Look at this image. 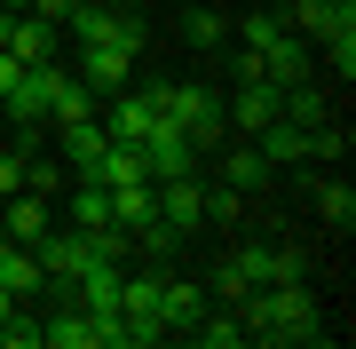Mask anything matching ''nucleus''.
Masks as SVG:
<instances>
[{
	"label": "nucleus",
	"instance_id": "f257e3e1",
	"mask_svg": "<svg viewBox=\"0 0 356 349\" xmlns=\"http://www.w3.org/2000/svg\"><path fill=\"white\" fill-rule=\"evenodd\" d=\"M238 318H245V349H325V310L301 278H269V286H245L238 294Z\"/></svg>",
	"mask_w": 356,
	"mask_h": 349
},
{
	"label": "nucleus",
	"instance_id": "f03ea898",
	"mask_svg": "<svg viewBox=\"0 0 356 349\" xmlns=\"http://www.w3.org/2000/svg\"><path fill=\"white\" fill-rule=\"evenodd\" d=\"M159 104H166V119H175L182 135H191V151H198V159L229 143V119H222V95H214V88H198V79H166Z\"/></svg>",
	"mask_w": 356,
	"mask_h": 349
},
{
	"label": "nucleus",
	"instance_id": "7ed1b4c3",
	"mask_svg": "<svg viewBox=\"0 0 356 349\" xmlns=\"http://www.w3.org/2000/svg\"><path fill=\"white\" fill-rule=\"evenodd\" d=\"M269 278H301V262H293V246H238V254L214 270L206 286V302H238L245 286H269Z\"/></svg>",
	"mask_w": 356,
	"mask_h": 349
},
{
	"label": "nucleus",
	"instance_id": "20e7f679",
	"mask_svg": "<svg viewBox=\"0 0 356 349\" xmlns=\"http://www.w3.org/2000/svg\"><path fill=\"white\" fill-rule=\"evenodd\" d=\"M64 32H79V48L88 40H111V48H127V56H143V16H127V8H111V0H79V8L64 16Z\"/></svg>",
	"mask_w": 356,
	"mask_h": 349
},
{
	"label": "nucleus",
	"instance_id": "39448f33",
	"mask_svg": "<svg viewBox=\"0 0 356 349\" xmlns=\"http://www.w3.org/2000/svg\"><path fill=\"white\" fill-rule=\"evenodd\" d=\"M56 72H64V64H24V72H16V88L0 95V104H8V119H16V127H24V151H40V119H48Z\"/></svg>",
	"mask_w": 356,
	"mask_h": 349
},
{
	"label": "nucleus",
	"instance_id": "423d86ee",
	"mask_svg": "<svg viewBox=\"0 0 356 349\" xmlns=\"http://www.w3.org/2000/svg\"><path fill=\"white\" fill-rule=\"evenodd\" d=\"M191 167H198V151H191V135H182L175 119L159 111L151 127H143V175L159 183V175H191Z\"/></svg>",
	"mask_w": 356,
	"mask_h": 349
},
{
	"label": "nucleus",
	"instance_id": "0eeeda50",
	"mask_svg": "<svg viewBox=\"0 0 356 349\" xmlns=\"http://www.w3.org/2000/svg\"><path fill=\"white\" fill-rule=\"evenodd\" d=\"M32 254H40V270H48V278H79V270L95 262V238L79 231V222H64V231L48 222V231L32 238Z\"/></svg>",
	"mask_w": 356,
	"mask_h": 349
},
{
	"label": "nucleus",
	"instance_id": "6e6552de",
	"mask_svg": "<svg viewBox=\"0 0 356 349\" xmlns=\"http://www.w3.org/2000/svg\"><path fill=\"white\" fill-rule=\"evenodd\" d=\"M285 32L301 40H332V32H356V0H285Z\"/></svg>",
	"mask_w": 356,
	"mask_h": 349
},
{
	"label": "nucleus",
	"instance_id": "1a4fd4ad",
	"mask_svg": "<svg viewBox=\"0 0 356 349\" xmlns=\"http://www.w3.org/2000/svg\"><path fill=\"white\" fill-rule=\"evenodd\" d=\"M151 199H159V222H175V231H198V222H206V183H198V167H191V175H159Z\"/></svg>",
	"mask_w": 356,
	"mask_h": 349
},
{
	"label": "nucleus",
	"instance_id": "9d476101",
	"mask_svg": "<svg viewBox=\"0 0 356 349\" xmlns=\"http://www.w3.org/2000/svg\"><path fill=\"white\" fill-rule=\"evenodd\" d=\"M277 95H285L277 79H245V88L222 104V119H229V127H245V135H261L269 119H277Z\"/></svg>",
	"mask_w": 356,
	"mask_h": 349
},
{
	"label": "nucleus",
	"instance_id": "9b49d317",
	"mask_svg": "<svg viewBox=\"0 0 356 349\" xmlns=\"http://www.w3.org/2000/svg\"><path fill=\"white\" fill-rule=\"evenodd\" d=\"M127 72H135V56L111 48V40H88V48H79V79H88L95 95H119V88H127Z\"/></svg>",
	"mask_w": 356,
	"mask_h": 349
},
{
	"label": "nucleus",
	"instance_id": "f8f14e48",
	"mask_svg": "<svg viewBox=\"0 0 356 349\" xmlns=\"http://www.w3.org/2000/svg\"><path fill=\"white\" fill-rule=\"evenodd\" d=\"M40 349H95V325L79 302H56V310H40Z\"/></svg>",
	"mask_w": 356,
	"mask_h": 349
},
{
	"label": "nucleus",
	"instance_id": "ddd939ff",
	"mask_svg": "<svg viewBox=\"0 0 356 349\" xmlns=\"http://www.w3.org/2000/svg\"><path fill=\"white\" fill-rule=\"evenodd\" d=\"M198 310H206V286L198 278H166L159 286V325H166V334H191Z\"/></svg>",
	"mask_w": 356,
	"mask_h": 349
},
{
	"label": "nucleus",
	"instance_id": "4468645a",
	"mask_svg": "<svg viewBox=\"0 0 356 349\" xmlns=\"http://www.w3.org/2000/svg\"><path fill=\"white\" fill-rule=\"evenodd\" d=\"M48 222H56V215H48V199H40V191H8V199H0V231H8L16 246H32Z\"/></svg>",
	"mask_w": 356,
	"mask_h": 349
},
{
	"label": "nucleus",
	"instance_id": "2eb2a0df",
	"mask_svg": "<svg viewBox=\"0 0 356 349\" xmlns=\"http://www.w3.org/2000/svg\"><path fill=\"white\" fill-rule=\"evenodd\" d=\"M8 56H16V64H56V24H40L32 8H16V24H8Z\"/></svg>",
	"mask_w": 356,
	"mask_h": 349
},
{
	"label": "nucleus",
	"instance_id": "dca6fc26",
	"mask_svg": "<svg viewBox=\"0 0 356 349\" xmlns=\"http://www.w3.org/2000/svg\"><path fill=\"white\" fill-rule=\"evenodd\" d=\"M56 151H64L79 175H95V159L111 151V135H103V119H72V127H56Z\"/></svg>",
	"mask_w": 356,
	"mask_h": 349
},
{
	"label": "nucleus",
	"instance_id": "f3484780",
	"mask_svg": "<svg viewBox=\"0 0 356 349\" xmlns=\"http://www.w3.org/2000/svg\"><path fill=\"white\" fill-rule=\"evenodd\" d=\"M261 79H277V88L309 79V40H301V32H277V40L261 48Z\"/></svg>",
	"mask_w": 356,
	"mask_h": 349
},
{
	"label": "nucleus",
	"instance_id": "a211bd4d",
	"mask_svg": "<svg viewBox=\"0 0 356 349\" xmlns=\"http://www.w3.org/2000/svg\"><path fill=\"white\" fill-rule=\"evenodd\" d=\"M119 270H127V262H88V270L72 278V302L79 310H119Z\"/></svg>",
	"mask_w": 356,
	"mask_h": 349
},
{
	"label": "nucleus",
	"instance_id": "6ab92c4d",
	"mask_svg": "<svg viewBox=\"0 0 356 349\" xmlns=\"http://www.w3.org/2000/svg\"><path fill=\"white\" fill-rule=\"evenodd\" d=\"M72 119H95V88L79 72H56V95H48V127H72Z\"/></svg>",
	"mask_w": 356,
	"mask_h": 349
},
{
	"label": "nucleus",
	"instance_id": "aec40b11",
	"mask_svg": "<svg viewBox=\"0 0 356 349\" xmlns=\"http://www.w3.org/2000/svg\"><path fill=\"white\" fill-rule=\"evenodd\" d=\"M222 183H229V191H261V183H277V167L261 159V143H245V151L222 143Z\"/></svg>",
	"mask_w": 356,
	"mask_h": 349
},
{
	"label": "nucleus",
	"instance_id": "412c9836",
	"mask_svg": "<svg viewBox=\"0 0 356 349\" xmlns=\"http://www.w3.org/2000/svg\"><path fill=\"white\" fill-rule=\"evenodd\" d=\"M254 143H261L269 167H301V159H309V127H293V119H269Z\"/></svg>",
	"mask_w": 356,
	"mask_h": 349
},
{
	"label": "nucleus",
	"instance_id": "4be33fe9",
	"mask_svg": "<svg viewBox=\"0 0 356 349\" xmlns=\"http://www.w3.org/2000/svg\"><path fill=\"white\" fill-rule=\"evenodd\" d=\"M191 341H198V349H245V318L206 302V310H198V325H191Z\"/></svg>",
	"mask_w": 356,
	"mask_h": 349
},
{
	"label": "nucleus",
	"instance_id": "5701e85b",
	"mask_svg": "<svg viewBox=\"0 0 356 349\" xmlns=\"http://www.w3.org/2000/svg\"><path fill=\"white\" fill-rule=\"evenodd\" d=\"M277 119H293V127H317V119H332V104H325L317 79H293V88L277 95Z\"/></svg>",
	"mask_w": 356,
	"mask_h": 349
},
{
	"label": "nucleus",
	"instance_id": "b1692460",
	"mask_svg": "<svg viewBox=\"0 0 356 349\" xmlns=\"http://www.w3.org/2000/svg\"><path fill=\"white\" fill-rule=\"evenodd\" d=\"M159 215V199H151V183H119V191H111V222H119V231H143V222H151Z\"/></svg>",
	"mask_w": 356,
	"mask_h": 349
},
{
	"label": "nucleus",
	"instance_id": "393cba45",
	"mask_svg": "<svg viewBox=\"0 0 356 349\" xmlns=\"http://www.w3.org/2000/svg\"><path fill=\"white\" fill-rule=\"evenodd\" d=\"M64 215L79 222V231H103V222H111V191L79 175V183H72V199H64Z\"/></svg>",
	"mask_w": 356,
	"mask_h": 349
},
{
	"label": "nucleus",
	"instance_id": "a878e982",
	"mask_svg": "<svg viewBox=\"0 0 356 349\" xmlns=\"http://www.w3.org/2000/svg\"><path fill=\"white\" fill-rule=\"evenodd\" d=\"M182 40L214 56V48H229V16H214V8H191V16H182Z\"/></svg>",
	"mask_w": 356,
	"mask_h": 349
},
{
	"label": "nucleus",
	"instance_id": "bb28decb",
	"mask_svg": "<svg viewBox=\"0 0 356 349\" xmlns=\"http://www.w3.org/2000/svg\"><path fill=\"white\" fill-rule=\"evenodd\" d=\"M317 215L348 238V231H356V191H348V183H317Z\"/></svg>",
	"mask_w": 356,
	"mask_h": 349
},
{
	"label": "nucleus",
	"instance_id": "cd10ccee",
	"mask_svg": "<svg viewBox=\"0 0 356 349\" xmlns=\"http://www.w3.org/2000/svg\"><path fill=\"white\" fill-rule=\"evenodd\" d=\"M175 246H182V231H175V222H159V215L135 231V254H143V262H175Z\"/></svg>",
	"mask_w": 356,
	"mask_h": 349
},
{
	"label": "nucleus",
	"instance_id": "c85d7f7f",
	"mask_svg": "<svg viewBox=\"0 0 356 349\" xmlns=\"http://www.w3.org/2000/svg\"><path fill=\"white\" fill-rule=\"evenodd\" d=\"M206 222H214V231L245 222V191H229V183H206Z\"/></svg>",
	"mask_w": 356,
	"mask_h": 349
},
{
	"label": "nucleus",
	"instance_id": "c756f323",
	"mask_svg": "<svg viewBox=\"0 0 356 349\" xmlns=\"http://www.w3.org/2000/svg\"><path fill=\"white\" fill-rule=\"evenodd\" d=\"M0 349H40V310H32V302L0 318Z\"/></svg>",
	"mask_w": 356,
	"mask_h": 349
},
{
	"label": "nucleus",
	"instance_id": "7c9ffc66",
	"mask_svg": "<svg viewBox=\"0 0 356 349\" xmlns=\"http://www.w3.org/2000/svg\"><path fill=\"white\" fill-rule=\"evenodd\" d=\"M277 32H285V16H277V8H254V16L238 24V48H254V56H261L269 40H277Z\"/></svg>",
	"mask_w": 356,
	"mask_h": 349
},
{
	"label": "nucleus",
	"instance_id": "2f4dec72",
	"mask_svg": "<svg viewBox=\"0 0 356 349\" xmlns=\"http://www.w3.org/2000/svg\"><path fill=\"white\" fill-rule=\"evenodd\" d=\"M317 48H325L332 79H341V88H348V79H356V32H332V40H317Z\"/></svg>",
	"mask_w": 356,
	"mask_h": 349
},
{
	"label": "nucleus",
	"instance_id": "473e14b6",
	"mask_svg": "<svg viewBox=\"0 0 356 349\" xmlns=\"http://www.w3.org/2000/svg\"><path fill=\"white\" fill-rule=\"evenodd\" d=\"M8 191H24V143L0 151V199H8Z\"/></svg>",
	"mask_w": 356,
	"mask_h": 349
},
{
	"label": "nucleus",
	"instance_id": "72a5a7b5",
	"mask_svg": "<svg viewBox=\"0 0 356 349\" xmlns=\"http://www.w3.org/2000/svg\"><path fill=\"white\" fill-rule=\"evenodd\" d=\"M229 79H238V88H245V79H261V56H254V48H229Z\"/></svg>",
	"mask_w": 356,
	"mask_h": 349
},
{
	"label": "nucleus",
	"instance_id": "f704fd0d",
	"mask_svg": "<svg viewBox=\"0 0 356 349\" xmlns=\"http://www.w3.org/2000/svg\"><path fill=\"white\" fill-rule=\"evenodd\" d=\"M24 8H32V16H40V24H64V16H72V8H79V0H24Z\"/></svg>",
	"mask_w": 356,
	"mask_h": 349
},
{
	"label": "nucleus",
	"instance_id": "c9c22d12",
	"mask_svg": "<svg viewBox=\"0 0 356 349\" xmlns=\"http://www.w3.org/2000/svg\"><path fill=\"white\" fill-rule=\"evenodd\" d=\"M16 72H24V64H16V56H8V48H0V95H8V88H16Z\"/></svg>",
	"mask_w": 356,
	"mask_h": 349
},
{
	"label": "nucleus",
	"instance_id": "e433bc0d",
	"mask_svg": "<svg viewBox=\"0 0 356 349\" xmlns=\"http://www.w3.org/2000/svg\"><path fill=\"white\" fill-rule=\"evenodd\" d=\"M8 24H16V8H0V48H8Z\"/></svg>",
	"mask_w": 356,
	"mask_h": 349
},
{
	"label": "nucleus",
	"instance_id": "4c0bfd02",
	"mask_svg": "<svg viewBox=\"0 0 356 349\" xmlns=\"http://www.w3.org/2000/svg\"><path fill=\"white\" fill-rule=\"evenodd\" d=\"M0 8H24V0H0Z\"/></svg>",
	"mask_w": 356,
	"mask_h": 349
},
{
	"label": "nucleus",
	"instance_id": "58836bf2",
	"mask_svg": "<svg viewBox=\"0 0 356 349\" xmlns=\"http://www.w3.org/2000/svg\"><path fill=\"white\" fill-rule=\"evenodd\" d=\"M261 8H285V0H261Z\"/></svg>",
	"mask_w": 356,
	"mask_h": 349
}]
</instances>
